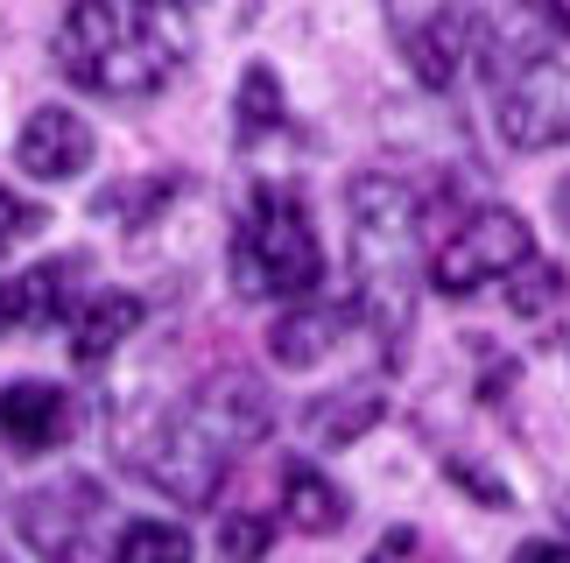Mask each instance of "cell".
Here are the masks:
<instances>
[{"instance_id": "obj_9", "label": "cell", "mask_w": 570, "mask_h": 563, "mask_svg": "<svg viewBox=\"0 0 570 563\" xmlns=\"http://www.w3.org/2000/svg\"><path fill=\"white\" fill-rule=\"evenodd\" d=\"M92 148H99V135L78 113H63V106H36V113L21 120V135H14V162L29 169L36 184H71L78 169H92Z\"/></svg>"}, {"instance_id": "obj_12", "label": "cell", "mask_w": 570, "mask_h": 563, "mask_svg": "<svg viewBox=\"0 0 570 563\" xmlns=\"http://www.w3.org/2000/svg\"><path fill=\"white\" fill-rule=\"evenodd\" d=\"M0 437H8L21 458H36V451H50L71 437V395L50 381H14L0 387Z\"/></svg>"}, {"instance_id": "obj_20", "label": "cell", "mask_w": 570, "mask_h": 563, "mask_svg": "<svg viewBox=\"0 0 570 563\" xmlns=\"http://www.w3.org/2000/svg\"><path fill=\"white\" fill-rule=\"evenodd\" d=\"M218 556H226V563H261V556H268V522L247 514V507H233L226 522H218Z\"/></svg>"}, {"instance_id": "obj_26", "label": "cell", "mask_w": 570, "mask_h": 563, "mask_svg": "<svg viewBox=\"0 0 570 563\" xmlns=\"http://www.w3.org/2000/svg\"><path fill=\"white\" fill-rule=\"evenodd\" d=\"M514 8H557V0H514Z\"/></svg>"}, {"instance_id": "obj_27", "label": "cell", "mask_w": 570, "mask_h": 563, "mask_svg": "<svg viewBox=\"0 0 570 563\" xmlns=\"http://www.w3.org/2000/svg\"><path fill=\"white\" fill-rule=\"evenodd\" d=\"M0 563H8V556H0Z\"/></svg>"}, {"instance_id": "obj_10", "label": "cell", "mask_w": 570, "mask_h": 563, "mask_svg": "<svg viewBox=\"0 0 570 563\" xmlns=\"http://www.w3.org/2000/svg\"><path fill=\"white\" fill-rule=\"evenodd\" d=\"M353 324H360V317H353V303H317V296H303V303H289V310L275 317L268 353H275V366L303 374V366H324V359H332Z\"/></svg>"}, {"instance_id": "obj_18", "label": "cell", "mask_w": 570, "mask_h": 563, "mask_svg": "<svg viewBox=\"0 0 570 563\" xmlns=\"http://www.w3.org/2000/svg\"><path fill=\"white\" fill-rule=\"evenodd\" d=\"M557 303H563V268L535 254V261L508 282V310L514 317H542V310H557Z\"/></svg>"}, {"instance_id": "obj_5", "label": "cell", "mask_w": 570, "mask_h": 563, "mask_svg": "<svg viewBox=\"0 0 570 563\" xmlns=\"http://www.w3.org/2000/svg\"><path fill=\"white\" fill-rule=\"evenodd\" d=\"M226 275H233V296H247V303H303L324 275V240L311 226V205L275 184L254 190L247 219L233 226Z\"/></svg>"}, {"instance_id": "obj_3", "label": "cell", "mask_w": 570, "mask_h": 563, "mask_svg": "<svg viewBox=\"0 0 570 563\" xmlns=\"http://www.w3.org/2000/svg\"><path fill=\"white\" fill-rule=\"evenodd\" d=\"M190 57V29L148 0H71L57 29V71L99 99H156Z\"/></svg>"}, {"instance_id": "obj_15", "label": "cell", "mask_w": 570, "mask_h": 563, "mask_svg": "<svg viewBox=\"0 0 570 563\" xmlns=\"http://www.w3.org/2000/svg\"><path fill=\"white\" fill-rule=\"evenodd\" d=\"M289 120V106H282V85L268 63H254L247 78H239V99H233V141H261V135H275V127Z\"/></svg>"}, {"instance_id": "obj_22", "label": "cell", "mask_w": 570, "mask_h": 563, "mask_svg": "<svg viewBox=\"0 0 570 563\" xmlns=\"http://www.w3.org/2000/svg\"><path fill=\"white\" fill-rule=\"evenodd\" d=\"M366 563H430V543H423L415 529H387L381 543H374V556H366Z\"/></svg>"}, {"instance_id": "obj_8", "label": "cell", "mask_w": 570, "mask_h": 563, "mask_svg": "<svg viewBox=\"0 0 570 563\" xmlns=\"http://www.w3.org/2000/svg\"><path fill=\"white\" fill-rule=\"evenodd\" d=\"M529 261H535L529 219H521V211H508V205H479V211H465V219H458L444 240H436L430 282H436L444 296H479L487 282H514Z\"/></svg>"}, {"instance_id": "obj_6", "label": "cell", "mask_w": 570, "mask_h": 563, "mask_svg": "<svg viewBox=\"0 0 570 563\" xmlns=\"http://www.w3.org/2000/svg\"><path fill=\"white\" fill-rule=\"evenodd\" d=\"M14 535L42 563H114L120 522H114V501H106L99 480L63 472V480H50V486H36V493L14 501Z\"/></svg>"}, {"instance_id": "obj_1", "label": "cell", "mask_w": 570, "mask_h": 563, "mask_svg": "<svg viewBox=\"0 0 570 563\" xmlns=\"http://www.w3.org/2000/svg\"><path fill=\"white\" fill-rule=\"evenodd\" d=\"M268 429H275V395L254 374L226 366V374L197 381L177 408H156V416L127 423L120 451L163 501L212 507L218 486H226V472H233V458L254 451Z\"/></svg>"}, {"instance_id": "obj_21", "label": "cell", "mask_w": 570, "mask_h": 563, "mask_svg": "<svg viewBox=\"0 0 570 563\" xmlns=\"http://www.w3.org/2000/svg\"><path fill=\"white\" fill-rule=\"evenodd\" d=\"M36 226H50V211H42V205H29V198H14V190L0 184V254H8V247H21Z\"/></svg>"}, {"instance_id": "obj_17", "label": "cell", "mask_w": 570, "mask_h": 563, "mask_svg": "<svg viewBox=\"0 0 570 563\" xmlns=\"http://www.w3.org/2000/svg\"><path fill=\"white\" fill-rule=\"evenodd\" d=\"M114 563H190V535L177 522H120Z\"/></svg>"}, {"instance_id": "obj_13", "label": "cell", "mask_w": 570, "mask_h": 563, "mask_svg": "<svg viewBox=\"0 0 570 563\" xmlns=\"http://www.w3.org/2000/svg\"><path fill=\"white\" fill-rule=\"evenodd\" d=\"M135 332H141V296L106 289V296H92V303L71 317V359H78V366H106Z\"/></svg>"}, {"instance_id": "obj_2", "label": "cell", "mask_w": 570, "mask_h": 563, "mask_svg": "<svg viewBox=\"0 0 570 563\" xmlns=\"http://www.w3.org/2000/svg\"><path fill=\"white\" fill-rule=\"evenodd\" d=\"M345 219H353V317L394 353V338H409L415 317L430 205L402 169H360L345 184Z\"/></svg>"}, {"instance_id": "obj_25", "label": "cell", "mask_w": 570, "mask_h": 563, "mask_svg": "<svg viewBox=\"0 0 570 563\" xmlns=\"http://www.w3.org/2000/svg\"><path fill=\"white\" fill-rule=\"evenodd\" d=\"M557 211H563V219H570V184H563V190H557Z\"/></svg>"}, {"instance_id": "obj_7", "label": "cell", "mask_w": 570, "mask_h": 563, "mask_svg": "<svg viewBox=\"0 0 570 563\" xmlns=\"http://www.w3.org/2000/svg\"><path fill=\"white\" fill-rule=\"evenodd\" d=\"M387 29L409 78L423 92H451L487 50V14L479 0H387Z\"/></svg>"}, {"instance_id": "obj_11", "label": "cell", "mask_w": 570, "mask_h": 563, "mask_svg": "<svg viewBox=\"0 0 570 563\" xmlns=\"http://www.w3.org/2000/svg\"><path fill=\"white\" fill-rule=\"evenodd\" d=\"M78 261H36L0 282V332H50V324H63V310H71L78 296Z\"/></svg>"}, {"instance_id": "obj_14", "label": "cell", "mask_w": 570, "mask_h": 563, "mask_svg": "<svg viewBox=\"0 0 570 563\" xmlns=\"http://www.w3.org/2000/svg\"><path fill=\"white\" fill-rule=\"evenodd\" d=\"M282 514H289V529L296 535H332V529H345V493L324 480L317 465H282Z\"/></svg>"}, {"instance_id": "obj_24", "label": "cell", "mask_w": 570, "mask_h": 563, "mask_svg": "<svg viewBox=\"0 0 570 563\" xmlns=\"http://www.w3.org/2000/svg\"><path fill=\"white\" fill-rule=\"evenodd\" d=\"M148 8H169V14H190V8H205V0H148Z\"/></svg>"}, {"instance_id": "obj_19", "label": "cell", "mask_w": 570, "mask_h": 563, "mask_svg": "<svg viewBox=\"0 0 570 563\" xmlns=\"http://www.w3.org/2000/svg\"><path fill=\"white\" fill-rule=\"evenodd\" d=\"M381 416V395H353V402H332V408H317L311 416V437L317 444H353L366 423Z\"/></svg>"}, {"instance_id": "obj_4", "label": "cell", "mask_w": 570, "mask_h": 563, "mask_svg": "<svg viewBox=\"0 0 570 563\" xmlns=\"http://www.w3.org/2000/svg\"><path fill=\"white\" fill-rule=\"evenodd\" d=\"M479 71L493 85V127L521 156L570 141V14L563 8H514L508 29L487 21Z\"/></svg>"}, {"instance_id": "obj_16", "label": "cell", "mask_w": 570, "mask_h": 563, "mask_svg": "<svg viewBox=\"0 0 570 563\" xmlns=\"http://www.w3.org/2000/svg\"><path fill=\"white\" fill-rule=\"evenodd\" d=\"M184 190L177 169H163V177H141V184H114V190H99V211L106 219H120V226H148L156 211L169 205Z\"/></svg>"}, {"instance_id": "obj_23", "label": "cell", "mask_w": 570, "mask_h": 563, "mask_svg": "<svg viewBox=\"0 0 570 563\" xmlns=\"http://www.w3.org/2000/svg\"><path fill=\"white\" fill-rule=\"evenodd\" d=\"M514 563H570V543H521Z\"/></svg>"}]
</instances>
